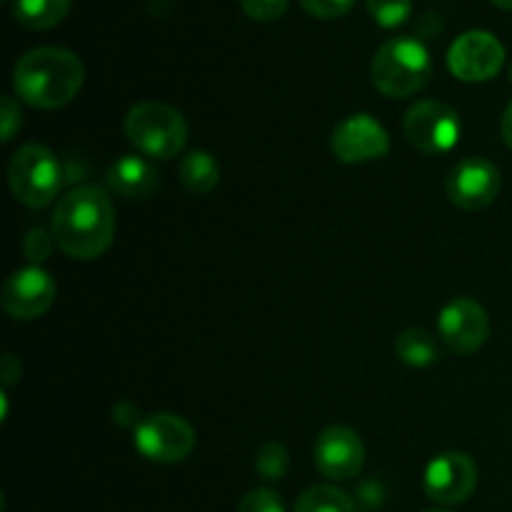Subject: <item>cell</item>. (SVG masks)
<instances>
[{
    "label": "cell",
    "instance_id": "obj_1",
    "mask_svg": "<svg viewBox=\"0 0 512 512\" xmlns=\"http://www.w3.org/2000/svg\"><path fill=\"white\" fill-rule=\"evenodd\" d=\"M115 238V208L98 185H78L53 210V240L68 258L95 260Z\"/></svg>",
    "mask_w": 512,
    "mask_h": 512
},
{
    "label": "cell",
    "instance_id": "obj_2",
    "mask_svg": "<svg viewBox=\"0 0 512 512\" xmlns=\"http://www.w3.org/2000/svg\"><path fill=\"white\" fill-rule=\"evenodd\" d=\"M83 80V60L55 45L28 50L13 68V88L18 98L40 110L68 105L80 93Z\"/></svg>",
    "mask_w": 512,
    "mask_h": 512
},
{
    "label": "cell",
    "instance_id": "obj_3",
    "mask_svg": "<svg viewBox=\"0 0 512 512\" xmlns=\"http://www.w3.org/2000/svg\"><path fill=\"white\" fill-rule=\"evenodd\" d=\"M370 75L385 98H410L428 85L433 58L423 40L400 35L380 45L370 65Z\"/></svg>",
    "mask_w": 512,
    "mask_h": 512
},
{
    "label": "cell",
    "instance_id": "obj_4",
    "mask_svg": "<svg viewBox=\"0 0 512 512\" xmlns=\"http://www.w3.org/2000/svg\"><path fill=\"white\" fill-rule=\"evenodd\" d=\"M125 138L143 155L155 160H170L188 143V123L173 105L158 100H143L128 110L123 120Z\"/></svg>",
    "mask_w": 512,
    "mask_h": 512
},
{
    "label": "cell",
    "instance_id": "obj_5",
    "mask_svg": "<svg viewBox=\"0 0 512 512\" xmlns=\"http://www.w3.org/2000/svg\"><path fill=\"white\" fill-rule=\"evenodd\" d=\"M8 183L15 200L25 208H48L63 188V165L45 145L28 143L15 150L8 165Z\"/></svg>",
    "mask_w": 512,
    "mask_h": 512
},
{
    "label": "cell",
    "instance_id": "obj_6",
    "mask_svg": "<svg viewBox=\"0 0 512 512\" xmlns=\"http://www.w3.org/2000/svg\"><path fill=\"white\" fill-rule=\"evenodd\" d=\"M135 450L150 463H183L195 448V430L173 413H155L138 420L133 430Z\"/></svg>",
    "mask_w": 512,
    "mask_h": 512
},
{
    "label": "cell",
    "instance_id": "obj_7",
    "mask_svg": "<svg viewBox=\"0 0 512 512\" xmlns=\"http://www.w3.org/2000/svg\"><path fill=\"white\" fill-rule=\"evenodd\" d=\"M405 138L425 155H443L458 145L463 125L460 115L440 100H420L405 113Z\"/></svg>",
    "mask_w": 512,
    "mask_h": 512
},
{
    "label": "cell",
    "instance_id": "obj_8",
    "mask_svg": "<svg viewBox=\"0 0 512 512\" xmlns=\"http://www.w3.org/2000/svg\"><path fill=\"white\" fill-rule=\"evenodd\" d=\"M500 190H503V175L498 165L478 155L458 160L445 178V193L450 203L468 213L493 205Z\"/></svg>",
    "mask_w": 512,
    "mask_h": 512
},
{
    "label": "cell",
    "instance_id": "obj_9",
    "mask_svg": "<svg viewBox=\"0 0 512 512\" xmlns=\"http://www.w3.org/2000/svg\"><path fill=\"white\" fill-rule=\"evenodd\" d=\"M505 65V48L488 30H470L453 40L448 50V68L463 83L493 80Z\"/></svg>",
    "mask_w": 512,
    "mask_h": 512
},
{
    "label": "cell",
    "instance_id": "obj_10",
    "mask_svg": "<svg viewBox=\"0 0 512 512\" xmlns=\"http://www.w3.org/2000/svg\"><path fill=\"white\" fill-rule=\"evenodd\" d=\"M438 333L450 353H478L490 335L488 310L473 298H453L438 313Z\"/></svg>",
    "mask_w": 512,
    "mask_h": 512
},
{
    "label": "cell",
    "instance_id": "obj_11",
    "mask_svg": "<svg viewBox=\"0 0 512 512\" xmlns=\"http://www.w3.org/2000/svg\"><path fill=\"white\" fill-rule=\"evenodd\" d=\"M55 295H58V285H55L53 275L40 265H28V268L15 270L5 280L0 305L10 318L28 323V320L48 313L50 305L55 303Z\"/></svg>",
    "mask_w": 512,
    "mask_h": 512
},
{
    "label": "cell",
    "instance_id": "obj_12",
    "mask_svg": "<svg viewBox=\"0 0 512 512\" xmlns=\"http://www.w3.org/2000/svg\"><path fill=\"white\" fill-rule=\"evenodd\" d=\"M330 150L345 165L370 163L390 153V135L370 113H355L335 125Z\"/></svg>",
    "mask_w": 512,
    "mask_h": 512
},
{
    "label": "cell",
    "instance_id": "obj_13",
    "mask_svg": "<svg viewBox=\"0 0 512 512\" xmlns=\"http://www.w3.org/2000/svg\"><path fill=\"white\" fill-rule=\"evenodd\" d=\"M478 465L465 453H443L425 468L423 490L433 503L460 505L478 488Z\"/></svg>",
    "mask_w": 512,
    "mask_h": 512
},
{
    "label": "cell",
    "instance_id": "obj_14",
    "mask_svg": "<svg viewBox=\"0 0 512 512\" xmlns=\"http://www.w3.org/2000/svg\"><path fill=\"white\" fill-rule=\"evenodd\" d=\"M313 458L328 480H353L365 465V445L348 425H330L315 440Z\"/></svg>",
    "mask_w": 512,
    "mask_h": 512
},
{
    "label": "cell",
    "instance_id": "obj_15",
    "mask_svg": "<svg viewBox=\"0 0 512 512\" xmlns=\"http://www.w3.org/2000/svg\"><path fill=\"white\" fill-rule=\"evenodd\" d=\"M105 185L125 200H145L158 190L160 175L150 160L140 155H123L105 170Z\"/></svg>",
    "mask_w": 512,
    "mask_h": 512
},
{
    "label": "cell",
    "instance_id": "obj_16",
    "mask_svg": "<svg viewBox=\"0 0 512 512\" xmlns=\"http://www.w3.org/2000/svg\"><path fill=\"white\" fill-rule=\"evenodd\" d=\"M178 178L188 193L208 195L220 183V165L208 150H193L180 160Z\"/></svg>",
    "mask_w": 512,
    "mask_h": 512
},
{
    "label": "cell",
    "instance_id": "obj_17",
    "mask_svg": "<svg viewBox=\"0 0 512 512\" xmlns=\"http://www.w3.org/2000/svg\"><path fill=\"white\" fill-rule=\"evenodd\" d=\"M395 355L408 368H430L438 363V340L423 328H408L395 338Z\"/></svg>",
    "mask_w": 512,
    "mask_h": 512
},
{
    "label": "cell",
    "instance_id": "obj_18",
    "mask_svg": "<svg viewBox=\"0 0 512 512\" xmlns=\"http://www.w3.org/2000/svg\"><path fill=\"white\" fill-rule=\"evenodd\" d=\"M70 0H15L13 15L23 28L50 30L65 20Z\"/></svg>",
    "mask_w": 512,
    "mask_h": 512
},
{
    "label": "cell",
    "instance_id": "obj_19",
    "mask_svg": "<svg viewBox=\"0 0 512 512\" xmlns=\"http://www.w3.org/2000/svg\"><path fill=\"white\" fill-rule=\"evenodd\" d=\"M293 512H358V505L335 485H313L295 500Z\"/></svg>",
    "mask_w": 512,
    "mask_h": 512
},
{
    "label": "cell",
    "instance_id": "obj_20",
    "mask_svg": "<svg viewBox=\"0 0 512 512\" xmlns=\"http://www.w3.org/2000/svg\"><path fill=\"white\" fill-rule=\"evenodd\" d=\"M290 468V455L285 445L268 440L255 453V473L263 475L265 480H283Z\"/></svg>",
    "mask_w": 512,
    "mask_h": 512
},
{
    "label": "cell",
    "instance_id": "obj_21",
    "mask_svg": "<svg viewBox=\"0 0 512 512\" xmlns=\"http://www.w3.org/2000/svg\"><path fill=\"white\" fill-rule=\"evenodd\" d=\"M370 18L385 30L400 28L413 15V0H365Z\"/></svg>",
    "mask_w": 512,
    "mask_h": 512
},
{
    "label": "cell",
    "instance_id": "obj_22",
    "mask_svg": "<svg viewBox=\"0 0 512 512\" xmlns=\"http://www.w3.org/2000/svg\"><path fill=\"white\" fill-rule=\"evenodd\" d=\"M238 512H285V503L275 490L255 488L240 498Z\"/></svg>",
    "mask_w": 512,
    "mask_h": 512
},
{
    "label": "cell",
    "instance_id": "obj_23",
    "mask_svg": "<svg viewBox=\"0 0 512 512\" xmlns=\"http://www.w3.org/2000/svg\"><path fill=\"white\" fill-rule=\"evenodd\" d=\"M288 5L290 0H240V10L258 23H273L283 18L288 13Z\"/></svg>",
    "mask_w": 512,
    "mask_h": 512
},
{
    "label": "cell",
    "instance_id": "obj_24",
    "mask_svg": "<svg viewBox=\"0 0 512 512\" xmlns=\"http://www.w3.org/2000/svg\"><path fill=\"white\" fill-rule=\"evenodd\" d=\"M305 13H310L313 18L320 20H335V18H343L353 10L355 0H300Z\"/></svg>",
    "mask_w": 512,
    "mask_h": 512
},
{
    "label": "cell",
    "instance_id": "obj_25",
    "mask_svg": "<svg viewBox=\"0 0 512 512\" xmlns=\"http://www.w3.org/2000/svg\"><path fill=\"white\" fill-rule=\"evenodd\" d=\"M53 235H48V230L45 228H33L28 230V235H25L23 240V253L25 258L30 260V263H43V260H48L50 250H53Z\"/></svg>",
    "mask_w": 512,
    "mask_h": 512
},
{
    "label": "cell",
    "instance_id": "obj_26",
    "mask_svg": "<svg viewBox=\"0 0 512 512\" xmlns=\"http://www.w3.org/2000/svg\"><path fill=\"white\" fill-rule=\"evenodd\" d=\"M0 123H3V140L15 138L20 128H23V113H20V105L15 103V98L5 95L3 98V108H0Z\"/></svg>",
    "mask_w": 512,
    "mask_h": 512
},
{
    "label": "cell",
    "instance_id": "obj_27",
    "mask_svg": "<svg viewBox=\"0 0 512 512\" xmlns=\"http://www.w3.org/2000/svg\"><path fill=\"white\" fill-rule=\"evenodd\" d=\"M0 375H3V383L10 385L15 378H20V363L13 358V355H5L3 368H0Z\"/></svg>",
    "mask_w": 512,
    "mask_h": 512
},
{
    "label": "cell",
    "instance_id": "obj_28",
    "mask_svg": "<svg viewBox=\"0 0 512 512\" xmlns=\"http://www.w3.org/2000/svg\"><path fill=\"white\" fill-rule=\"evenodd\" d=\"M500 133H503L505 145L512 150V103L505 108L503 118H500Z\"/></svg>",
    "mask_w": 512,
    "mask_h": 512
},
{
    "label": "cell",
    "instance_id": "obj_29",
    "mask_svg": "<svg viewBox=\"0 0 512 512\" xmlns=\"http://www.w3.org/2000/svg\"><path fill=\"white\" fill-rule=\"evenodd\" d=\"M490 3L500 10H512V0H490Z\"/></svg>",
    "mask_w": 512,
    "mask_h": 512
},
{
    "label": "cell",
    "instance_id": "obj_30",
    "mask_svg": "<svg viewBox=\"0 0 512 512\" xmlns=\"http://www.w3.org/2000/svg\"><path fill=\"white\" fill-rule=\"evenodd\" d=\"M425 512H450V510H425Z\"/></svg>",
    "mask_w": 512,
    "mask_h": 512
},
{
    "label": "cell",
    "instance_id": "obj_31",
    "mask_svg": "<svg viewBox=\"0 0 512 512\" xmlns=\"http://www.w3.org/2000/svg\"><path fill=\"white\" fill-rule=\"evenodd\" d=\"M510 83H512V65H510Z\"/></svg>",
    "mask_w": 512,
    "mask_h": 512
}]
</instances>
